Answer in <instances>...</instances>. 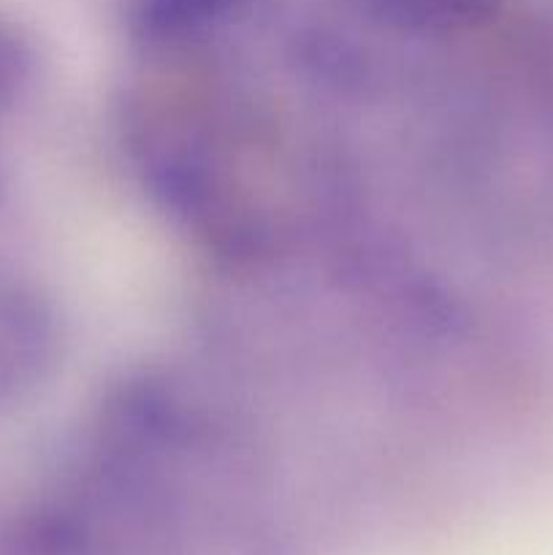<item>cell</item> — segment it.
Listing matches in <instances>:
<instances>
[{"label":"cell","mask_w":553,"mask_h":555,"mask_svg":"<svg viewBox=\"0 0 553 555\" xmlns=\"http://www.w3.org/2000/svg\"><path fill=\"white\" fill-rule=\"evenodd\" d=\"M54 358V320L30 287L0 276V404L41 383Z\"/></svg>","instance_id":"1"},{"label":"cell","mask_w":553,"mask_h":555,"mask_svg":"<svg viewBox=\"0 0 553 555\" xmlns=\"http://www.w3.org/2000/svg\"><path fill=\"white\" fill-rule=\"evenodd\" d=\"M33 54L25 36L0 20V112L11 106L20 98L22 87L30 79Z\"/></svg>","instance_id":"2"}]
</instances>
